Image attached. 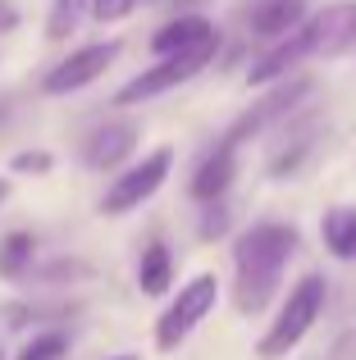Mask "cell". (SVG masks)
<instances>
[{
    "label": "cell",
    "instance_id": "cell-17",
    "mask_svg": "<svg viewBox=\"0 0 356 360\" xmlns=\"http://www.w3.org/2000/svg\"><path fill=\"white\" fill-rule=\"evenodd\" d=\"M64 352H69V338H64V333H37L14 360H60Z\"/></svg>",
    "mask_w": 356,
    "mask_h": 360
},
{
    "label": "cell",
    "instance_id": "cell-11",
    "mask_svg": "<svg viewBox=\"0 0 356 360\" xmlns=\"http://www.w3.org/2000/svg\"><path fill=\"white\" fill-rule=\"evenodd\" d=\"M233 178H238V146L224 137L220 146H215L210 155L196 165V174H192V196H196V201H220V196L233 187Z\"/></svg>",
    "mask_w": 356,
    "mask_h": 360
},
{
    "label": "cell",
    "instance_id": "cell-4",
    "mask_svg": "<svg viewBox=\"0 0 356 360\" xmlns=\"http://www.w3.org/2000/svg\"><path fill=\"white\" fill-rule=\"evenodd\" d=\"M215 301H220V278L215 274H192L178 288V297L165 306V315L155 319V347L160 352H178L196 333V324L215 310Z\"/></svg>",
    "mask_w": 356,
    "mask_h": 360
},
{
    "label": "cell",
    "instance_id": "cell-16",
    "mask_svg": "<svg viewBox=\"0 0 356 360\" xmlns=\"http://www.w3.org/2000/svg\"><path fill=\"white\" fill-rule=\"evenodd\" d=\"M96 0H55L51 5V18H46V37L51 41H64L69 32H78V23L91 14Z\"/></svg>",
    "mask_w": 356,
    "mask_h": 360
},
{
    "label": "cell",
    "instance_id": "cell-23",
    "mask_svg": "<svg viewBox=\"0 0 356 360\" xmlns=\"http://www.w3.org/2000/svg\"><path fill=\"white\" fill-rule=\"evenodd\" d=\"M110 360H137V356H110Z\"/></svg>",
    "mask_w": 356,
    "mask_h": 360
},
{
    "label": "cell",
    "instance_id": "cell-15",
    "mask_svg": "<svg viewBox=\"0 0 356 360\" xmlns=\"http://www.w3.org/2000/svg\"><path fill=\"white\" fill-rule=\"evenodd\" d=\"M32 251H37V238L32 233H9L5 242H0V278L5 283H18L27 269H32Z\"/></svg>",
    "mask_w": 356,
    "mask_h": 360
},
{
    "label": "cell",
    "instance_id": "cell-3",
    "mask_svg": "<svg viewBox=\"0 0 356 360\" xmlns=\"http://www.w3.org/2000/svg\"><path fill=\"white\" fill-rule=\"evenodd\" d=\"M215 51H220V37H210V41H201V46H187V51H170V55H160L151 69H142L133 82H124V87L115 91V105L155 101V96H165V91L183 87V82H192L196 73H201L205 64L215 60Z\"/></svg>",
    "mask_w": 356,
    "mask_h": 360
},
{
    "label": "cell",
    "instance_id": "cell-10",
    "mask_svg": "<svg viewBox=\"0 0 356 360\" xmlns=\"http://www.w3.org/2000/svg\"><path fill=\"white\" fill-rule=\"evenodd\" d=\"M306 18H311V14H306V0H256V5L247 9L251 37H256V41H265V46L293 37Z\"/></svg>",
    "mask_w": 356,
    "mask_h": 360
},
{
    "label": "cell",
    "instance_id": "cell-2",
    "mask_svg": "<svg viewBox=\"0 0 356 360\" xmlns=\"http://www.w3.org/2000/svg\"><path fill=\"white\" fill-rule=\"evenodd\" d=\"M324 301H329V283H324L320 274H306V278H297V288L288 292L279 319L269 324V333L260 338L256 356H260V360H284L288 352H297V347H302V338L315 328Z\"/></svg>",
    "mask_w": 356,
    "mask_h": 360
},
{
    "label": "cell",
    "instance_id": "cell-7",
    "mask_svg": "<svg viewBox=\"0 0 356 360\" xmlns=\"http://www.w3.org/2000/svg\"><path fill=\"white\" fill-rule=\"evenodd\" d=\"M293 37H297V46H302L306 60H311V55H324V60L348 55V51H356V5L320 9V14H311Z\"/></svg>",
    "mask_w": 356,
    "mask_h": 360
},
{
    "label": "cell",
    "instance_id": "cell-8",
    "mask_svg": "<svg viewBox=\"0 0 356 360\" xmlns=\"http://www.w3.org/2000/svg\"><path fill=\"white\" fill-rule=\"evenodd\" d=\"M119 60V41H91V46H78L69 60H60L51 73L42 78V91L46 96H69V91H82Z\"/></svg>",
    "mask_w": 356,
    "mask_h": 360
},
{
    "label": "cell",
    "instance_id": "cell-14",
    "mask_svg": "<svg viewBox=\"0 0 356 360\" xmlns=\"http://www.w3.org/2000/svg\"><path fill=\"white\" fill-rule=\"evenodd\" d=\"M320 238L333 251V260H356V210L352 205H333L320 224Z\"/></svg>",
    "mask_w": 356,
    "mask_h": 360
},
{
    "label": "cell",
    "instance_id": "cell-13",
    "mask_svg": "<svg viewBox=\"0 0 356 360\" xmlns=\"http://www.w3.org/2000/svg\"><path fill=\"white\" fill-rule=\"evenodd\" d=\"M170 283H174V255L165 242H151L137 260V288L146 297H160V292H170Z\"/></svg>",
    "mask_w": 356,
    "mask_h": 360
},
{
    "label": "cell",
    "instance_id": "cell-19",
    "mask_svg": "<svg viewBox=\"0 0 356 360\" xmlns=\"http://www.w3.org/2000/svg\"><path fill=\"white\" fill-rule=\"evenodd\" d=\"M137 5H142V0H96V5H91V18H101V23H119V18H128Z\"/></svg>",
    "mask_w": 356,
    "mask_h": 360
},
{
    "label": "cell",
    "instance_id": "cell-6",
    "mask_svg": "<svg viewBox=\"0 0 356 360\" xmlns=\"http://www.w3.org/2000/svg\"><path fill=\"white\" fill-rule=\"evenodd\" d=\"M311 91H315V82L306 78V73H302V78H279V87H274V91H265V96H260L256 105L247 110V115L233 123L224 137H229L233 146H242L247 137H260L265 128H274V123L293 119V115H297V105H302Z\"/></svg>",
    "mask_w": 356,
    "mask_h": 360
},
{
    "label": "cell",
    "instance_id": "cell-25",
    "mask_svg": "<svg viewBox=\"0 0 356 360\" xmlns=\"http://www.w3.org/2000/svg\"><path fill=\"white\" fill-rule=\"evenodd\" d=\"M0 360H5V356H0Z\"/></svg>",
    "mask_w": 356,
    "mask_h": 360
},
{
    "label": "cell",
    "instance_id": "cell-12",
    "mask_svg": "<svg viewBox=\"0 0 356 360\" xmlns=\"http://www.w3.org/2000/svg\"><path fill=\"white\" fill-rule=\"evenodd\" d=\"M210 37H220L210 18H201V14H178L174 23H165L160 32L151 37V51H155V55H170V51H187V46H201V41H210Z\"/></svg>",
    "mask_w": 356,
    "mask_h": 360
},
{
    "label": "cell",
    "instance_id": "cell-20",
    "mask_svg": "<svg viewBox=\"0 0 356 360\" xmlns=\"http://www.w3.org/2000/svg\"><path fill=\"white\" fill-rule=\"evenodd\" d=\"M224 229H229V210H224L220 201H210V205H205V214H201V238L210 242V238H220Z\"/></svg>",
    "mask_w": 356,
    "mask_h": 360
},
{
    "label": "cell",
    "instance_id": "cell-9",
    "mask_svg": "<svg viewBox=\"0 0 356 360\" xmlns=\"http://www.w3.org/2000/svg\"><path fill=\"white\" fill-rule=\"evenodd\" d=\"M137 137H142V132H137V123H128V119H110V123H101V128L87 137L82 155H87V165H91V169H101V174H115V169L137 150Z\"/></svg>",
    "mask_w": 356,
    "mask_h": 360
},
{
    "label": "cell",
    "instance_id": "cell-22",
    "mask_svg": "<svg viewBox=\"0 0 356 360\" xmlns=\"http://www.w3.org/2000/svg\"><path fill=\"white\" fill-rule=\"evenodd\" d=\"M5 196H9V183H5V178H0V201H5Z\"/></svg>",
    "mask_w": 356,
    "mask_h": 360
},
{
    "label": "cell",
    "instance_id": "cell-18",
    "mask_svg": "<svg viewBox=\"0 0 356 360\" xmlns=\"http://www.w3.org/2000/svg\"><path fill=\"white\" fill-rule=\"evenodd\" d=\"M51 165H55V160L46 155V150H18V155L9 160L14 174H51Z\"/></svg>",
    "mask_w": 356,
    "mask_h": 360
},
{
    "label": "cell",
    "instance_id": "cell-24",
    "mask_svg": "<svg viewBox=\"0 0 356 360\" xmlns=\"http://www.w3.org/2000/svg\"><path fill=\"white\" fill-rule=\"evenodd\" d=\"M142 5H160V0H142Z\"/></svg>",
    "mask_w": 356,
    "mask_h": 360
},
{
    "label": "cell",
    "instance_id": "cell-5",
    "mask_svg": "<svg viewBox=\"0 0 356 360\" xmlns=\"http://www.w3.org/2000/svg\"><path fill=\"white\" fill-rule=\"evenodd\" d=\"M170 169H174V150L170 146L146 150L133 169H124L119 178H110L106 196H101V214H128V210H137L142 201H151V196L165 187Z\"/></svg>",
    "mask_w": 356,
    "mask_h": 360
},
{
    "label": "cell",
    "instance_id": "cell-21",
    "mask_svg": "<svg viewBox=\"0 0 356 360\" xmlns=\"http://www.w3.org/2000/svg\"><path fill=\"white\" fill-rule=\"evenodd\" d=\"M14 27H18V9L0 0V32H14Z\"/></svg>",
    "mask_w": 356,
    "mask_h": 360
},
{
    "label": "cell",
    "instance_id": "cell-1",
    "mask_svg": "<svg viewBox=\"0 0 356 360\" xmlns=\"http://www.w3.org/2000/svg\"><path fill=\"white\" fill-rule=\"evenodd\" d=\"M297 246H302V238H297L293 224L265 219V224H251L247 233H238V242H233V306L242 315H260L274 301Z\"/></svg>",
    "mask_w": 356,
    "mask_h": 360
}]
</instances>
